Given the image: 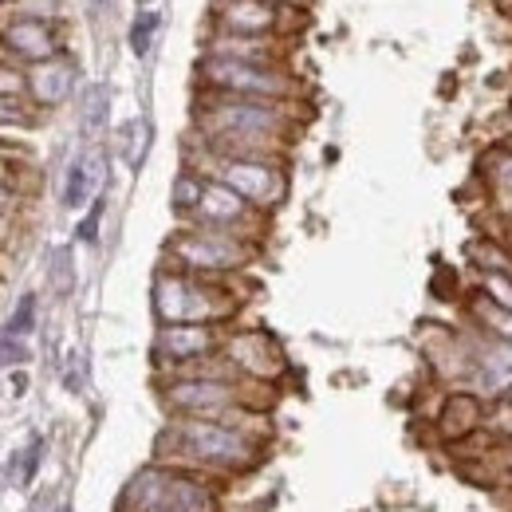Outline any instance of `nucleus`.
Masks as SVG:
<instances>
[{"label": "nucleus", "mask_w": 512, "mask_h": 512, "mask_svg": "<svg viewBox=\"0 0 512 512\" xmlns=\"http://www.w3.org/2000/svg\"><path fill=\"white\" fill-rule=\"evenodd\" d=\"M0 123H28V111L16 99H0Z\"/></svg>", "instance_id": "72a5a7b5"}, {"label": "nucleus", "mask_w": 512, "mask_h": 512, "mask_svg": "<svg viewBox=\"0 0 512 512\" xmlns=\"http://www.w3.org/2000/svg\"><path fill=\"white\" fill-rule=\"evenodd\" d=\"M4 174H8V162H4V158H0V182H4Z\"/></svg>", "instance_id": "4c0bfd02"}, {"label": "nucleus", "mask_w": 512, "mask_h": 512, "mask_svg": "<svg viewBox=\"0 0 512 512\" xmlns=\"http://www.w3.org/2000/svg\"><path fill=\"white\" fill-rule=\"evenodd\" d=\"M221 327H209V323H170V327H158L154 335V367L158 371H182L193 367L201 359H213L221 355Z\"/></svg>", "instance_id": "f8f14e48"}, {"label": "nucleus", "mask_w": 512, "mask_h": 512, "mask_svg": "<svg viewBox=\"0 0 512 512\" xmlns=\"http://www.w3.org/2000/svg\"><path fill=\"white\" fill-rule=\"evenodd\" d=\"M190 225L225 229V233H237V237L256 241V237H260V229H264V213L253 209L241 193L229 190L225 182L205 178V190H201V201H197V209H193Z\"/></svg>", "instance_id": "9b49d317"}, {"label": "nucleus", "mask_w": 512, "mask_h": 512, "mask_svg": "<svg viewBox=\"0 0 512 512\" xmlns=\"http://www.w3.org/2000/svg\"><path fill=\"white\" fill-rule=\"evenodd\" d=\"M288 12L296 8H280L268 0H209V16H213V32H229V36H280L288 24Z\"/></svg>", "instance_id": "ddd939ff"}, {"label": "nucleus", "mask_w": 512, "mask_h": 512, "mask_svg": "<svg viewBox=\"0 0 512 512\" xmlns=\"http://www.w3.org/2000/svg\"><path fill=\"white\" fill-rule=\"evenodd\" d=\"M481 178L489 186V201L493 209L512 221V146H493L485 158H481Z\"/></svg>", "instance_id": "6ab92c4d"}, {"label": "nucleus", "mask_w": 512, "mask_h": 512, "mask_svg": "<svg viewBox=\"0 0 512 512\" xmlns=\"http://www.w3.org/2000/svg\"><path fill=\"white\" fill-rule=\"evenodd\" d=\"M28 91V75H20L12 64H0V99H20Z\"/></svg>", "instance_id": "2f4dec72"}, {"label": "nucleus", "mask_w": 512, "mask_h": 512, "mask_svg": "<svg viewBox=\"0 0 512 512\" xmlns=\"http://www.w3.org/2000/svg\"><path fill=\"white\" fill-rule=\"evenodd\" d=\"M477 292L489 296L497 308H509L512 312V276L509 272H485V276H477Z\"/></svg>", "instance_id": "a878e982"}, {"label": "nucleus", "mask_w": 512, "mask_h": 512, "mask_svg": "<svg viewBox=\"0 0 512 512\" xmlns=\"http://www.w3.org/2000/svg\"><path fill=\"white\" fill-rule=\"evenodd\" d=\"M103 209H107V205H103V197H99V201H95V205L87 209V217L79 221V229H75V237H79L83 245H95V241H99V225H103Z\"/></svg>", "instance_id": "7c9ffc66"}, {"label": "nucleus", "mask_w": 512, "mask_h": 512, "mask_svg": "<svg viewBox=\"0 0 512 512\" xmlns=\"http://www.w3.org/2000/svg\"><path fill=\"white\" fill-rule=\"evenodd\" d=\"M166 260L170 268H182L190 276L221 280L229 272H241L256 260V241L225 233V229H205V225H186L166 241Z\"/></svg>", "instance_id": "0eeeda50"}, {"label": "nucleus", "mask_w": 512, "mask_h": 512, "mask_svg": "<svg viewBox=\"0 0 512 512\" xmlns=\"http://www.w3.org/2000/svg\"><path fill=\"white\" fill-rule=\"evenodd\" d=\"M4 48L16 56V60H28V64H48L56 56H64V44H60V32L48 24V20H32V16H16L4 24L0 32Z\"/></svg>", "instance_id": "4468645a"}, {"label": "nucleus", "mask_w": 512, "mask_h": 512, "mask_svg": "<svg viewBox=\"0 0 512 512\" xmlns=\"http://www.w3.org/2000/svg\"><path fill=\"white\" fill-rule=\"evenodd\" d=\"M119 512H221V505L201 473L154 461L127 481Z\"/></svg>", "instance_id": "20e7f679"}, {"label": "nucleus", "mask_w": 512, "mask_h": 512, "mask_svg": "<svg viewBox=\"0 0 512 512\" xmlns=\"http://www.w3.org/2000/svg\"><path fill=\"white\" fill-rule=\"evenodd\" d=\"M201 190H205V174H201V170H193V166L190 170H182V174H178V182H174V193H170L174 213L190 221L193 209H197V201H201Z\"/></svg>", "instance_id": "5701e85b"}, {"label": "nucleus", "mask_w": 512, "mask_h": 512, "mask_svg": "<svg viewBox=\"0 0 512 512\" xmlns=\"http://www.w3.org/2000/svg\"><path fill=\"white\" fill-rule=\"evenodd\" d=\"M75 75H79V67H75V60H67V56H56L48 64H36L28 71V95L36 99V107H60V103L71 99V91H75Z\"/></svg>", "instance_id": "dca6fc26"}, {"label": "nucleus", "mask_w": 512, "mask_h": 512, "mask_svg": "<svg viewBox=\"0 0 512 512\" xmlns=\"http://www.w3.org/2000/svg\"><path fill=\"white\" fill-rule=\"evenodd\" d=\"M28 355H32V351H28L24 339L0 331V363H4V367H20V363H28Z\"/></svg>", "instance_id": "c756f323"}, {"label": "nucleus", "mask_w": 512, "mask_h": 512, "mask_svg": "<svg viewBox=\"0 0 512 512\" xmlns=\"http://www.w3.org/2000/svg\"><path fill=\"white\" fill-rule=\"evenodd\" d=\"M197 83L209 95H233V99H268V103H296L300 99V79L284 64L201 56Z\"/></svg>", "instance_id": "423d86ee"}, {"label": "nucleus", "mask_w": 512, "mask_h": 512, "mask_svg": "<svg viewBox=\"0 0 512 512\" xmlns=\"http://www.w3.org/2000/svg\"><path fill=\"white\" fill-rule=\"evenodd\" d=\"M264 457V438H253L217 418H174L158 446L154 461L190 473H245Z\"/></svg>", "instance_id": "f03ea898"}, {"label": "nucleus", "mask_w": 512, "mask_h": 512, "mask_svg": "<svg viewBox=\"0 0 512 512\" xmlns=\"http://www.w3.org/2000/svg\"><path fill=\"white\" fill-rule=\"evenodd\" d=\"M509 276H512V268H509Z\"/></svg>", "instance_id": "37998d69"}, {"label": "nucleus", "mask_w": 512, "mask_h": 512, "mask_svg": "<svg viewBox=\"0 0 512 512\" xmlns=\"http://www.w3.org/2000/svg\"><path fill=\"white\" fill-rule=\"evenodd\" d=\"M103 174H107V158H103L99 150L79 154V158L67 166V178H64V205L67 209H83V205L91 201V193L99 190Z\"/></svg>", "instance_id": "a211bd4d"}, {"label": "nucleus", "mask_w": 512, "mask_h": 512, "mask_svg": "<svg viewBox=\"0 0 512 512\" xmlns=\"http://www.w3.org/2000/svg\"><path fill=\"white\" fill-rule=\"evenodd\" d=\"M107 4H111V0H91V8H95V12H103Z\"/></svg>", "instance_id": "c9c22d12"}, {"label": "nucleus", "mask_w": 512, "mask_h": 512, "mask_svg": "<svg viewBox=\"0 0 512 512\" xmlns=\"http://www.w3.org/2000/svg\"><path fill=\"white\" fill-rule=\"evenodd\" d=\"M56 512H71V509H67V505H64V509H56Z\"/></svg>", "instance_id": "ea45409f"}, {"label": "nucleus", "mask_w": 512, "mask_h": 512, "mask_svg": "<svg viewBox=\"0 0 512 512\" xmlns=\"http://www.w3.org/2000/svg\"><path fill=\"white\" fill-rule=\"evenodd\" d=\"M32 327H36V296L28 292V296H20V304H16V312H12V320H8L4 331L16 335V339H28Z\"/></svg>", "instance_id": "bb28decb"}, {"label": "nucleus", "mask_w": 512, "mask_h": 512, "mask_svg": "<svg viewBox=\"0 0 512 512\" xmlns=\"http://www.w3.org/2000/svg\"><path fill=\"white\" fill-rule=\"evenodd\" d=\"M485 398H477L473 390H449L442 398V410L434 418V430L446 446H465L469 438H477L485 430Z\"/></svg>", "instance_id": "2eb2a0df"}, {"label": "nucleus", "mask_w": 512, "mask_h": 512, "mask_svg": "<svg viewBox=\"0 0 512 512\" xmlns=\"http://www.w3.org/2000/svg\"><path fill=\"white\" fill-rule=\"evenodd\" d=\"M465 256L477 268V276H485V272H509L512 268V253L505 249L501 237H473Z\"/></svg>", "instance_id": "412c9836"}, {"label": "nucleus", "mask_w": 512, "mask_h": 512, "mask_svg": "<svg viewBox=\"0 0 512 512\" xmlns=\"http://www.w3.org/2000/svg\"><path fill=\"white\" fill-rule=\"evenodd\" d=\"M221 359L249 383L272 386L276 379H284L288 371V359H284V347L268 335V331H233L225 335L221 343Z\"/></svg>", "instance_id": "9d476101"}, {"label": "nucleus", "mask_w": 512, "mask_h": 512, "mask_svg": "<svg viewBox=\"0 0 512 512\" xmlns=\"http://www.w3.org/2000/svg\"><path fill=\"white\" fill-rule=\"evenodd\" d=\"M201 174L225 182L229 190L241 193L260 213H272L288 197V170H284V162H268V158H209L205 154V170Z\"/></svg>", "instance_id": "6e6552de"}, {"label": "nucleus", "mask_w": 512, "mask_h": 512, "mask_svg": "<svg viewBox=\"0 0 512 512\" xmlns=\"http://www.w3.org/2000/svg\"><path fill=\"white\" fill-rule=\"evenodd\" d=\"M150 300H154V316H158L162 327H170V323L221 327V323H229L237 316V296L221 280L190 276L182 268H158Z\"/></svg>", "instance_id": "7ed1b4c3"}, {"label": "nucleus", "mask_w": 512, "mask_h": 512, "mask_svg": "<svg viewBox=\"0 0 512 512\" xmlns=\"http://www.w3.org/2000/svg\"><path fill=\"white\" fill-rule=\"evenodd\" d=\"M485 434L497 446H512V402L509 398H493L485 406Z\"/></svg>", "instance_id": "b1692460"}, {"label": "nucleus", "mask_w": 512, "mask_h": 512, "mask_svg": "<svg viewBox=\"0 0 512 512\" xmlns=\"http://www.w3.org/2000/svg\"><path fill=\"white\" fill-rule=\"evenodd\" d=\"M193 127L201 134V150L209 158H268L284 162L288 146L300 130L296 103L268 99H233L201 91L193 107Z\"/></svg>", "instance_id": "f257e3e1"}, {"label": "nucleus", "mask_w": 512, "mask_h": 512, "mask_svg": "<svg viewBox=\"0 0 512 512\" xmlns=\"http://www.w3.org/2000/svg\"><path fill=\"white\" fill-rule=\"evenodd\" d=\"M418 347H422V359H426V367L438 383H446L449 390H469L473 371H477L469 335L449 331L442 323H430V327H422Z\"/></svg>", "instance_id": "1a4fd4ad"}, {"label": "nucleus", "mask_w": 512, "mask_h": 512, "mask_svg": "<svg viewBox=\"0 0 512 512\" xmlns=\"http://www.w3.org/2000/svg\"><path fill=\"white\" fill-rule=\"evenodd\" d=\"M107 115H111V91L103 83H91L83 91V111H79V127L87 138H99L107 130Z\"/></svg>", "instance_id": "4be33fe9"}, {"label": "nucleus", "mask_w": 512, "mask_h": 512, "mask_svg": "<svg viewBox=\"0 0 512 512\" xmlns=\"http://www.w3.org/2000/svg\"><path fill=\"white\" fill-rule=\"evenodd\" d=\"M205 56L249 60V64H284L280 40H272V36H229V32H213L209 44H205Z\"/></svg>", "instance_id": "f3484780"}, {"label": "nucleus", "mask_w": 512, "mask_h": 512, "mask_svg": "<svg viewBox=\"0 0 512 512\" xmlns=\"http://www.w3.org/2000/svg\"><path fill=\"white\" fill-rule=\"evenodd\" d=\"M0 4H4V0H0Z\"/></svg>", "instance_id": "c03bdc74"}, {"label": "nucleus", "mask_w": 512, "mask_h": 512, "mask_svg": "<svg viewBox=\"0 0 512 512\" xmlns=\"http://www.w3.org/2000/svg\"><path fill=\"white\" fill-rule=\"evenodd\" d=\"M40 453H44V442L36 438V442L28 446V453L20 457V461H24V469H20V481H24V485H28L32 477H36V469H40Z\"/></svg>", "instance_id": "473e14b6"}, {"label": "nucleus", "mask_w": 512, "mask_h": 512, "mask_svg": "<svg viewBox=\"0 0 512 512\" xmlns=\"http://www.w3.org/2000/svg\"><path fill=\"white\" fill-rule=\"evenodd\" d=\"M123 138H127V162L138 166L142 154H146V146H150V123H146V119H134V123H127Z\"/></svg>", "instance_id": "cd10ccee"}, {"label": "nucleus", "mask_w": 512, "mask_h": 512, "mask_svg": "<svg viewBox=\"0 0 512 512\" xmlns=\"http://www.w3.org/2000/svg\"><path fill=\"white\" fill-rule=\"evenodd\" d=\"M256 386L260 383H249L233 371H225V375H170V379H162L158 394L174 418H225L229 410H241V406L264 410V402L253 398Z\"/></svg>", "instance_id": "39448f33"}, {"label": "nucleus", "mask_w": 512, "mask_h": 512, "mask_svg": "<svg viewBox=\"0 0 512 512\" xmlns=\"http://www.w3.org/2000/svg\"><path fill=\"white\" fill-rule=\"evenodd\" d=\"M4 201H8V190H4V182H0V209H4Z\"/></svg>", "instance_id": "e433bc0d"}, {"label": "nucleus", "mask_w": 512, "mask_h": 512, "mask_svg": "<svg viewBox=\"0 0 512 512\" xmlns=\"http://www.w3.org/2000/svg\"><path fill=\"white\" fill-rule=\"evenodd\" d=\"M465 316H469V327H473V331H481L485 339L512 343V312L509 308H497L489 296L469 292V300H465Z\"/></svg>", "instance_id": "aec40b11"}, {"label": "nucleus", "mask_w": 512, "mask_h": 512, "mask_svg": "<svg viewBox=\"0 0 512 512\" xmlns=\"http://www.w3.org/2000/svg\"><path fill=\"white\" fill-rule=\"evenodd\" d=\"M158 24H162V16H158L154 8H142V12L134 16V24H130V52H134V56H146V52L154 48Z\"/></svg>", "instance_id": "393cba45"}, {"label": "nucleus", "mask_w": 512, "mask_h": 512, "mask_svg": "<svg viewBox=\"0 0 512 512\" xmlns=\"http://www.w3.org/2000/svg\"><path fill=\"white\" fill-rule=\"evenodd\" d=\"M509 489H512V473H509Z\"/></svg>", "instance_id": "a19ab883"}, {"label": "nucleus", "mask_w": 512, "mask_h": 512, "mask_svg": "<svg viewBox=\"0 0 512 512\" xmlns=\"http://www.w3.org/2000/svg\"><path fill=\"white\" fill-rule=\"evenodd\" d=\"M138 4H146V0H138Z\"/></svg>", "instance_id": "79ce46f5"}, {"label": "nucleus", "mask_w": 512, "mask_h": 512, "mask_svg": "<svg viewBox=\"0 0 512 512\" xmlns=\"http://www.w3.org/2000/svg\"><path fill=\"white\" fill-rule=\"evenodd\" d=\"M505 398H509V402H512V386H509V394H505Z\"/></svg>", "instance_id": "58836bf2"}, {"label": "nucleus", "mask_w": 512, "mask_h": 512, "mask_svg": "<svg viewBox=\"0 0 512 512\" xmlns=\"http://www.w3.org/2000/svg\"><path fill=\"white\" fill-rule=\"evenodd\" d=\"M501 241H505V249L512 253V221H505V233H501Z\"/></svg>", "instance_id": "f704fd0d"}, {"label": "nucleus", "mask_w": 512, "mask_h": 512, "mask_svg": "<svg viewBox=\"0 0 512 512\" xmlns=\"http://www.w3.org/2000/svg\"><path fill=\"white\" fill-rule=\"evenodd\" d=\"M52 284H56L60 296H67L71 284H75V268H71V253H67V249H56V253H52Z\"/></svg>", "instance_id": "c85d7f7f"}]
</instances>
